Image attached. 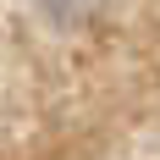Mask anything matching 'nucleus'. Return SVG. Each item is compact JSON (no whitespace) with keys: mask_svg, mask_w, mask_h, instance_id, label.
Instances as JSON below:
<instances>
[{"mask_svg":"<svg viewBox=\"0 0 160 160\" xmlns=\"http://www.w3.org/2000/svg\"><path fill=\"white\" fill-rule=\"evenodd\" d=\"M39 11L55 22V28H83L105 11V0H39Z\"/></svg>","mask_w":160,"mask_h":160,"instance_id":"nucleus-1","label":"nucleus"}]
</instances>
